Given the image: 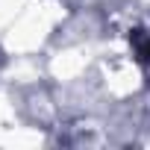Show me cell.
Here are the masks:
<instances>
[{
  "label": "cell",
  "mask_w": 150,
  "mask_h": 150,
  "mask_svg": "<svg viewBox=\"0 0 150 150\" xmlns=\"http://www.w3.org/2000/svg\"><path fill=\"white\" fill-rule=\"evenodd\" d=\"M138 53H141V62H147V65H150V38H147L144 44H138Z\"/></svg>",
  "instance_id": "cell-1"
}]
</instances>
